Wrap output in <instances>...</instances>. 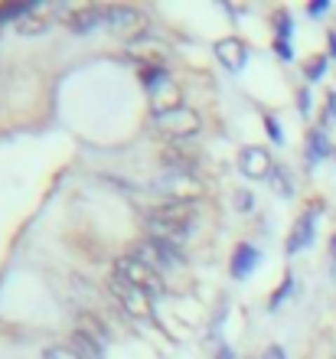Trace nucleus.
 <instances>
[{"label":"nucleus","instance_id":"1","mask_svg":"<svg viewBox=\"0 0 336 359\" xmlns=\"http://www.w3.org/2000/svg\"><path fill=\"white\" fill-rule=\"evenodd\" d=\"M193 226H196V206L193 203H163V206L147 209V216H144L147 238H163L177 248L187 242Z\"/></svg>","mask_w":336,"mask_h":359},{"label":"nucleus","instance_id":"2","mask_svg":"<svg viewBox=\"0 0 336 359\" xmlns=\"http://www.w3.org/2000/svg\"><path fill=\"white\" fill-rule=\"evenodd\" d=\"M108 291L114 294V301L121 304L128 317L144 320V323L154 320V297H150V294H144L140 287L128 284L124 278H118V274H112V278H108Z\"/></svg>","mask_w":336,"mask_h":359},{"label":"nucleus","instance_id":"3","mask_svg":"<svg viewBox=\"0 0 336 359\" xmlns=\"http://www.w3.org/2000/svg\"><path fill=\"white\" fill-rule=\"evenodd\" d=\"M114 274L118 278H124L128 284H134V287H140L144 294H150V297H157V294L167 291V284H163V274H157L150 265H144L140 258L134 255H124L118 258V265H114Z\"/></svg>","mask_w":336,"mask_h":359},{"label":"nucleus","instance_id":"4","mask_svg":"<svg viewBox=\"0 0 336 359\" xmlns=\"http://www.w3.org/2000/svg\"><path fill=\"white\" fill-rule=\"evenodd\" d=\"M154 189L160 196H167V203H196L203 196V183L193 173H173V170L154 180Z\"/></svg>","mask_w":336,"mask_h":359},{"label":"nucleus","instance_id":"5","mask_svg":"<svg viewBox=\"0 0 336 359\" xmlns=\"http://www.w3.org/2000/svg\"><path fill=\"white\" fill-rule=\"evenodd\" d=\"M134 258H140L144 265H150L154 271H177L183 265V255H180L177 245H170L163 238H144L137 248H134Z\"/></svg>","mask_w":336,"mask_h":359},{"label":"nucleus","instance_id":"6","mask_svg":"<svg viewBox=\"0 0 336 359\" xmlns=\"http://www.w3.org/2000/svg\"><path fill=\"white\" fill-rule=\"evenodd\" d=\"M154 124H157V131H163L167 137H177V141H189V137L199 134V114L187 104L154 114Z\"/></svg>","mask_w":336,"mask_h":359},{"label":"nucleus","instance_id":"7","mask_svg":"<svg viewBox=\"0 0 336 359\" xmlns=\"http://www.w3.org/2000/svg\"><path fill=\"white\" fill-rule=\"evenodd\" d=\"M238 170L248 180H264L274 170V161H271V154L264 151V147L248 144V147H242V154H238Z\"/></svg>","mask_w":336,"mask_h":359},{"label":"nucleus","instance_id":"8","mask_svg":"<svg viewBox=\"0 0 336 359\" xmlns=\"http://www.w3.org/2000/svg\"><path fill=\"white\" fill-rule=\"evenodd\" d=\"M215 56L229 72H242L245 62H248V46L238 36H225L215 43Z\"/></svg>","mask_w":336,"mask_h":359},{"label":"nucleus","instance_id":"9","mask_svg":"<svg viewBox=\"0 0 336 359\" xmlns=\"http://www.w3.org/2000/svg\"><path fill=\"white\" fill-rule=\"evenodd\" d=\"M314 226H317V206H310L307 212L294 222L290 238H288V255H297V252H304V248L314 242Z\"/></svg>","mask_w":336,"mask_h":359},{"label":"nucleus","instance_id":"10","mask_svg":"<svg viewBox=\"0 0 336 359\" xmlns=\"http://www.w3.org/2000/svg\"><path fill=\"white\" fill-rule=\"evenodd\" d=\"M147 17L134 7H108V17H105V27L114 29V33H140L137 27H144Z\"/></svg>","mask_w":336,"mask_h":359},{"label":"nucleus","instance_id":"11","mask_svg":"<svg viewBox=\"0 0 336 359\" xmlns=\"http://www.w3.org/2000/svg\"><path fill=\"white\" fill-rule=\"evenodd\" d=\"M105 17H108V7H82L69 17V27L82 36V33H95L98 27H105Z\"/></svg>","mask_w":336,"mask_h":359},{"label":"nucleus","instance_id":"12","mask_svg":"<svg viewBox=\"0 0 336 359\" xmlns=\"http://www.w3.org/2000/svg\"><path fill=\"white\" fill-rule=\"evenodd\" d=\"M258 248L248 245V242H242V245L235 248V255H232V278H238V281H245L248 274L255 271V265H258Z\"/></svg>","mask_w":336,"mask_h":359},{"label":"nucleus","instance_id":"13","mask_svg":"<svg viewBox=\"0 0 336 359\" xmlns=\"http://www.w3.org/2000/svg\"><path fill=\"white\" fill-rule=\"evenodd\" d=\"M72 343H75L72 350L79 353L82 359H102V356H105V346L95 340V337H88L85 330H75V333H72Z\"/></svg>","mask_w":336,"mask_h":359},{"label":"nucleus","instance_id":"14","mask_svg":"<svg viewBox=\"0 0 336 359\" xmlns=\"http://www.w3.org/2000/svg\"><path fill=\"white\" fill-rule=\"evenodd\" d=\"M327 154H330L327 134L320 131V128H317V131H310V134H307V163L314 167V163H320L323 157H327Z\"/></svg>","mask_w":336,"mask_h":359},{"label":"nucleus","instance_id":"15","mask_svg":"<svg viewBox=\"0 0 336 359\" xmlns=\"http://www.w3.org/2000/svg\"><path fill=\"white\" fill-rule=\"evenodd\" d=\"M271 180H274V187H278L281 196H294V180H290V170H288V167L274 163V170H271Z\"/></svg>","mask_w":336,"mask_h":359},{"label":"nucleus","instance_id":"16","mask_svg":"<svg viewBox=\"0 0 336 359\" xmlns=\"http://www.w3.org/2000/svg\"><path fill=\"white\" fill-rule=\"evenodd\" d=\"M43 359H82V356H79L72 346H49V350L43 353Z\"/></svg>","mask_w":336,"mask_h":359},{"label":"nucleus","instance_id":"17","mask_svg":"<svg viewBox=\"0 0 336 359\" xmlns=\"http://www.w3.org/2000/svg\"><path fill=\"white\" fill-rule=\"evenodd\" d=\"M323 69H327V59L320 56V59H314L307 66V79H317V76H323Z\"/></svg>","mask_w":336,"mask_h":359},{"label":"nucleus","instance_id":"18","mask_svg":"<svg viewBox=\"0 0 336 359\" xmlns=\"http://www.w3.org/2000/svg\"><path fill=\"white\" fill-rule=\"evenodd\" d=\"M290 294V278H284V284H281L278 287V294H274V297H271V307H278L281 301H284V297H288Z\"/></svg>","mask_w":336,"mask_h":359},{"label":"nucleus","instance_id":"19","mask_svg":"<svg viewBox=\"0 0 336 359\" xmlns=\"http://www.w3.org/2000/svg\"><path fill=\"white\" fill-rule=\"evenodd\" d=\"M327 10H330V0H314V4H310V13H314V17L327 13Z\"/></svg>","mask_w":336,"mask_h":359},{"label":"nucleus","instance_id":"20","mask_svg":"<svg viewBox=\"0 0 336 359\" xmlns=\"http://www.w3.org/2000/svg\"><path fill=\"white\" fill-rule=\"evenodd\" d=\"M262 359H288V356H284V350H281V346H268V350L262 353Z\"/></svg>","mask_w":336,"mask_h":359},{"label":"nucleus","instance_id":"21","mask_svg":"<svg viewBox=\"0 0 336 359\" xmlns=\"http://www.w3.org/2000/svg\"><path fill=\"white\" fill-rule=\"evenodd\" d=\"M264 121H268V131H271V137H274V141L281 144V128H278V121H274V118H264Z\"/></svg>","mask_w":336,"mask_h":359},{"label":"nucleus","instance_id":"22","mask_svg":"<svg viewBox=\"0 0 336 359\" xmlns=\"http://www.w3.org/2000/svg\"><path fill=\"white\" fill-rule=\"evenodd\" d=\"M235 203H238V206H248L252 199H248V193H238V196H235Z\"/></svg>","mask_w":336,"mask_h":359},{"label":"nucleus","instance_id":"23","mask_svg":"<svg viewBox=\"0 0 336 359\" xmlns=\"http://www.w3.org/2000/svg\"><path fill=\"white\" fill-rule=\"evenodd\" d=\"M219 359H232V350H229V346H219Z\"/></svg>","mask_w":336,"mask_h":359},{"label":"nucleus","instance_id":"24","mask_svg":"<svg viewBox=\"0 0 336 359\" xmlns=\"http://www.w3.org/2000/svg\"><path fill=\"white\" fill-rule=\"evenodd\" d=\"M330 255H333V262H336V236H333V242H330Z\"/></svg>","mask_w":336,"mask_h":359}]
</instances>
